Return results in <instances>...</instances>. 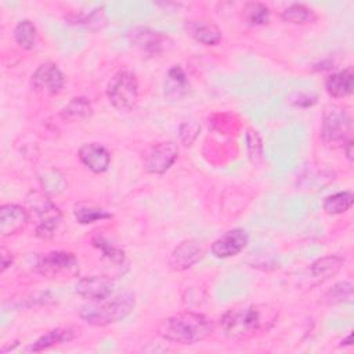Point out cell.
Wrapping results in <instances>:
<instances>
[{"label":"cell","mask_w":354,"mask_h":354,"mask_svg":"<svg viewBox=\"0 0 354 354\" xmlns=\"http://www.w3.org/2000/svg\"><path fill=\"white\" fill-rule=\"evenodd\" d=\"M277 321V311L266 304H249L228 310L220 319L224 335L232 340H248L268 330Z\"/></svg>","instance_id":"1"},{"label":"cell","mask_w":354,"mask_h":354,"mask_svg":"<svg viewBox=\"0 0 354 354\" xmlns=\"http://www.w3.org/2000/svg\"><path fill=\"white\" fill-rule=\"evenodd\" d=\"M158 330L167 342L194 344L212 335L213 321L205 314L184 311L163 319Z\"/></svg>","instance_id":"2"},{"label":"cell","mask_w":354,"mask_h":354,"mask_svg":"<svg viewBox=\"0 0 354 354\" xmlns=\"http://www.w3.org/2000/svg\"><path fill=\"white\" fill-rule=\"evenodd\" d=\"M136 306V296L133 292H123L109 300L93 301L80 308V318L88 325L105 326L126 318Z\"/></svg>","instance_id":"3"},{"label":"cell","mask_w":354,"mask_h":354,"mask_svg":"<svg viewBox=\"0 0 354 354\" xmlns=\"http://www.w3.org/2000/svg\"><path fill=\"white\" fill-rule=\"evenodd\" d=\"M353 123L348 112L339 105H328L322 115V141L332 148H343L353 140Z\"/></svg>","instance_id":"4"},{"label":"cell","mask_w":354,"mask_h":354,"mask_svg":"<svg viewBox=\"0 0 354 354\" xmlns=\"http://www.w3.org/2000/svg\"><path fill=\"white\" fill-rule=\"evenodd\" d=\"M26 201L30 210L37 218L36 235L43 239L51 238L61 223V218H62L61 210L55 206V203L48 196L37 191H32L28 195Z\"/></svg>","instance_id":"5"},{"label":"cell","mask_w":354,"mask_h":354,"mask_svg":"<svg viewBox=\"0 0 354 354\" xmlns=\"http://www.w3.org/2000/svg\"><path fill=\"white\" fill-rule=\"evenodd\" d=\"M106 95L118 111H130L138 101V82L131 71H119L111 77Z\"/></svg>","instance_id":"6"},{"label":"cell","mask_w":354,"mask_h":354,"mask_svg":"<svg viewBox=\"0 0 354 354\" xmlns=\"http://www.w3.org/2000/svg\"><path fill=\"white\" fill-rule=\"evenodd\" d=\"M37 271L48 278L59 275H75L79 271V261L71 252L54 250L39 257L36 264Z\"/></svg>","instance_id":"7"},{"label":"cell","mask_w":354,"mask_h":354,"mask_svg":"<svg viewBox=\"0 0 354 354\" xmlns=\"http://www.w3.org/2000/svg\"><path fill=\"white\" fill-rule=\"evenodd\" d=\"M127 36L131 44H134L137 48L151 55L165 53L173 46V40L167 35L158 30H152L149 28H144V26H137L130 29Z\"/></svg>","instance_id":"8"},{"label":"cell","mask_w":354,"mask_h":354,"mask_svg":"<svg viewBox=\"0 0 354 354\" xmlns=\"http://www.w3.org/2000/svg\"><path fill=\"white\" fill-rule=\"evenodd\" d=\"M65 84L62 71L53 62H44L37 66L32 75V86L36 91L44 94H58Z\"/></svg>","instance_id":"9"},{"label":"cell","mask_w":354,"mask_h":354,"mask_svg":"<svg viewBox=\"0 0 354 354\" xmlns=\"http://www.w3.org/2000/svg\"><path fill=\"white\" fill-rule=\"evenodd\" d=\"M115 283L104 275H88L76 283V293L90 301H101L109 299L113 293Z\"/></svg>","instance_id":"10"},{"label":"cell","mask_w":354,"mask_h":354,"mask_svg":"<svg viewBox=\"0 0 354 354\" xmlns=\"http://www.w3.org/2000/svg\"><path fill=\"white\" fill-rule=\"evenodd\" d=\"M248 232L242 228L227 231L212 245V254L217 259H228L239 254L248 245Z\"/></svg>","instance_id":"11"},{"label":"cell","mask_w":354,"mask_h":354,"mask_svg":"<svg viewBox=\"0 0 354 354\" xmlns=\"http://www.w3.org/2000/svg\"><path fill=\"white\" fill-rule=\"evenodd\" d=\"M29 223V212L17 203H6L0 207V234L11 236L25 230Z\"/></svg>","instance_id":"12"},{"label":"cell","mask_w":354,"mask_h":354,"mask_svg":"<svg viewBox=\"0 0 354 354\" xmlns=\"http://www.w3.org/2000/svg\"><path fill=\"white\" fill-rule=\"evenodd\" d=\"M178 156V147L171 142H160L155 145L145 159V169L153 174H163L167 171Z\"/></svg>","instance_id":"13"},{"label":"cell","mask_w":354,"mask_h":354,"mask_svg":"<svg viewBox=\"0 0 354 354\" xmlns=\"http://www.w3.org/2000/svg\"><path fill=\"white\" fill-rule=\"evenodd\" d=\"M203 248L195 239H187L178 243L169 257V264L176 271H183L196 264L203 257Z\"/></svg>","instance_id":"14"},{"label":"cell","mask_w":354,"mask_h":354,"mask_svg":"<svg viewBox=\"0 0 354 354\" xmlns=\"http://www.w3.org/2000/svg\"><path fill=\"white\" fill-rule=\"evenodd\" d=\"M77 155L82 163L94 173H104L111 165V153L98 142L82 145Z\"/></svg>","instance_id":"15"},{"label":"cell","mask_w":354,"mask_h":354,"mask_svg":"<svg viewBox=\"0 0 354 354\" xmlns=\"http://www.w3.org/2000/svg\"><path fill=\"white\" fill-rule=\"evenodd\" d=\"M187 33L205 46H217L221 41V30L210 21L195 19L185 22Z\"/></svg>","instance_id":"16"},{"label":"cell","mask_w":354,"mask_h":354,"mask_svg":"<svg viewBox=\"0 0 354 354\" xmlns=\"http://www.w3.org/2000/svg\"><path fill=\"white\" fill-rule=\"evenodd\" d=\"M189 91V82L180 65H174L167 71L165 79V95L169 100H181Z\"/></svg>","instance_id":"17"},{"label":"cell","mask_w":354,"mask_h":354,"mask_svg":"<svg viewBox=\"0 0 354 354\" xmlns=\"http://www.w3.org/2000/svg\"><path fill=\"white\" fill-rule=\"evenodd\" d=\"M353 87H354V75L350 68L332 73L325 82V88L328 94L333 98H343L350 95L353 91Z\"/></svg>","instance_id":"18"},{"label":"cell","mask_w":354,"mask_h":354,"mask_svg":"<svg viewBox=\"0 0 354 354\" xmlns=\"http://www.w3.org/2000/svg\"><path fill=\"white\" fill-rule=\"evenodd\" d=\"M76 336L75 330L72 328H55L48 332H46L43 336H40L35 343H32L28 347V351L30 353H39L43 350H47L55 344L66 343L72 340Z\"/></svg>","instance_id":"19"},{"label":"cell","mask_w":354,"mask_h":354,"mask_svg":"<svg viewBox=\"0 0 354 354\" xmlns=\"http://www.w3.org/2000/svg\"><path fill=\"white\" fill-rule=\"evenodd\" d=\"M344 260L340 257V256H335V254H328V256H324L321 259H317L313 264H311V275L314 278H318V279H329L330 277L336 275L342 266H343Z\"/></svg>","instance_id":"20"},{"label":"cell","mask_w":354,"mask_h":354,"mask_svg":"<svg viewBox=\"0 0 354 354\" xmlns=\"http://www.w3.org/2000/svg\"><path fill=\"white\" fill-rule=\"evenodd\" d=\"M14 37L19 47L24 50H32L37 43V29L32 21L22 19L14 29Z\"/></svg>","instance_id":"21"},{"label":"cell","mask_w":354,"mask_h":354,"mask_svg":"<svg viewBox=\"0 0 354 354\" xmlns=\"http://www.w3.org/2000/svg\"><path fill=\"white\" fill-rule=\"evenodd\" d=\"M354 202V195L351 191L336 192L325 198L322 207L328 214H342L347 212Z\"/></svg>","instance_id":"22"},{"label":"cell","mask_w":354,"mask_h":354,"mask_svg":"<svg viewBox=\"0 0 354 354\" xmlns=\"http://www.w3.org/2000/svg\"><path fill=\"white\" fill-rule=\"evenodd\" d=\"M91 112H93V108L87 98L75 97L62 108L61 116L66 120H79V119L88 118Z\"/></svg>","instance_id":"23"},{"label":"cell","mask_w":354,"mask_h":354,"mask_svg":"<svg viewBox=\"0 0 354 354\" xmlns=\"http://www.w3.org/2000/svg\"><path fill=\"white\" fill-rule=\"evenodd\" d=\"M242 17L249 25L260 26V25H266L268 22L270 10L263 3H257V1L246 3L242 10Z\"/></svg>","instance_id":"24"},{"label":"cell","mask_w":354,"mask_h":354,"mask_svg":"<svg viewBox=\"0 0 354 354\" xmlns=\"http://www.w3.org/2000/svg\"><path fill=\"white\" fill-rule=\"evenodd\" d=\"M282 21L286 24H293V25H303L307 22L314 21V12L311 8L306 7L304 4H292L288 8H285L281 14Z\"/></svg>","instance_id":"25"},{"label":"cell","mask_w":354,"mask_h":354,"mask_svg":"<svg viewBox=\"0 0 354 354\" xmlns=\"http://www.w3.org/2000/svg\"><path fill=\"white\" fill-rule=\"evenodd\" d=\"M71 24L82 25L91 30H98L105 26L106 17L104 12V8H94L88 14H80V15H72L69 17Z\"/></svg>","instance_id":"26"},{"label":"cell","mask_w":354,"mask_h":354,"mask_svg":"<svg viewBox=\"0 0 354 354\" xmlns=\"http://www.w3.org/2000/svg\"><path fill=\"white\" fill-rule=\"evenodd\" d=\"M75 217L80 224H91L95 221L111 218L112 214L102 207L90 206V205H79L75 207Z\"/></svg>","instance_id":"27"},{"label":"cell","mask_w":354,"mask_h":354,"mask_svg":"<svg viewBox=\"0 0 354 354\" xmlns=\"http://www.w3.org/2000/svg\"><path fill=\"white\" fill-rule=\"evenodd\" d=\"M91 243L94 248H97L104 257L109 259L113 263H123L124 261V252L122 249H119L118 246H115L113 243H111L106 238L101 236V235H94L91 238Z\"/></svg>","instance_id":"28"},{"label":"cell","mask_w":354,"mask_h":354,"mask_svg":"<svg viewBox=\"0 0 354 354\" xmlns=\"http://www.w3.org/2000/svg\"><path fill=\"white\" fill-rule=\"evenodd\" d=\"M245 141L250 162L253 165H260L263 162V142L259 133L253 129H248L245 134Z\"/></svg>","instance_id":"29"},{"label":"cell","mask_w":354,"mask_h":354,"mask_svg":"<svg viewBox=\"0 0 354 354\" xmlns=\"http://www.w3.org/2000/svg\"><path fill=\"white\" fill-rule=\"evenodd\" d=\"M353 299V285L350 282H340L336 283L326 295L325 301L329 304L351 301Z\"/></svg>","instance_id":"30"},{"label":"cell","mask_w":354,"mask_h":354,"mask_svg":"<svg viewBox=\"0 0 354 354\" xmlns=\"http://www.w3.org/2000/svg\"><path fill=\"white\" fill-rule=\"evenodd\" d=\"M40 181H41V185L44 187V191L48 194H59L66 187V181L64 176L57 170L46 171L43 177H40Z\"/></svg>","instance_id":"31"},{"label":"cell","mask_w":354,"mask_h":354,"mask_svg":"<svg viewBox=\"0 0 354 354\" xmlns=\"http://www.w3.org/2000/svg\"><path fill=\"white\" fill-rule=\"evenodd\" d=\"M201 126L195 120H187L180 126V140L185 147H189L199 136Z\"/></svg>","instance_id":"32"},{"label":"cell","mask_w":354,"mask_h":354,"mask_svg":"<svg viewBox=\"0 0 354 354\" xmlns=\"http://www.w3.org/2000/svg\"><path fill=\"white\" fill-rule=\"evenodd\" d=\"M289 101L295 106L307 108V106H311L317 102V97L311 95V94H307V93H295L292 97H289Z\"/></svg>","instance_id":"33"},{"label":"cell","mask_w":354,"mask_h":354,"mask_svg":"<svg viewBox=\"0 0 354 354\" xmlns=\"http://www.w3.org/2000/svg\"><path fill=\"white\" fill-rule=\"evenodd\" d=\"M0 259H1V272H4L11 264H12V254L10 250H7L6 248L0 249Z\"/></svg>","instance_id":"34"},{"label":"cell","mask_w":354,"mask_h":354,"mask_svg":"<svg viewBox=\"0 0 354 354\" xmlns=\"http://www.w3.org/2000/svg\"><path fill=\"white\" fill-rule=\"evenodd\" d=\"M353 140H350L348 142H346L344 144V147H343V151H344V153H346V156H347V159L351 162L353 160Z\"/></svg>","instance_id":"35"},{"label":"cell","mask_w":354,"mask_h":354,"mask_svg":"<svg viewBox=\"0 0 354 354\" xmlns=\"http://www.w3.org/2000/svg\"><path fill=\"white\" fill-rule=\"evenodd\" d=\"M342 343H344V344H347V346H350L351 344V333H348V336L342 342Z\"/></svg>","instance_id":"36"}]
</instances>
